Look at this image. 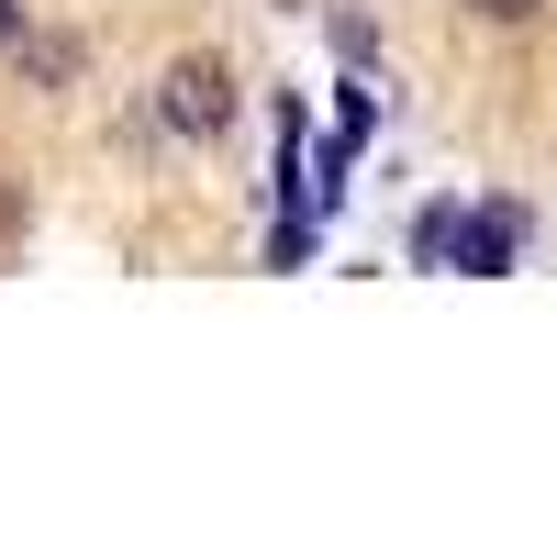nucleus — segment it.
I'll return each instance as SVG.
<instances>
[{"mask_svg":"<svg viewBox=\"0 0 557 557\" xmlns=\"http://www.w3.org/2000/svg\"><path fill=\"white\" fill-rule=\"evenodd\" d=\"M12 34H23V12H12V0H0V45H12Z\"/></svg>","mask_w":557,"mask_h":557,"instance_id":"obj_5","label":"nucleus"},{"mask_svg":"<svg viewBox=\"0 0 557 557\" xmlns=\"http://www.w3.org/2000/svg\"><path fill=\"white\" fill-rule=\"evenodd\" d=\"M469 12H480V23H535L546 0H469Z\"/></svg>","mask_w":557,"mask_h":557,"instance_id":"obj_4","label":"nucleus"},{"mask_svg":"<svg viewBox=\"0 0 557 557\" xmlns=\"http://www.w3.org/2000/svg\"><path fill=\"white\" fill-rule=\"evenodd\" d=\"M513 246H524V212H513V201H480V212H457V257H446V268L502 278V268H513Z\"/></svg>","mask_w":557,"mask_h":557,"instance_id":"obj_2","label":"nucleus"},{"mask_svg":"<svg viewBox=\"0 0 557 557\" xmlns=\"http://www.w3.org/2000/svg\"><path fill=\"white\" fill-rule=\"evenodd\" d=\"M412 257H424V268L457 257V201H424V212H412Z\"/></svg>","mask_w":557,"mask_h":557,"instance_id":"obj_3","label":"nucleus"},{"mask_svg":"<svg viewBox=\"0 0 557 557\" xmlns=\"http://www.w3.org/2000/svg\"><path fill=\"white\" fill-rule=\"evenodd\" d=\"M168 123L212 146V134L235 123V67H223V57H178V67H168Z\"/></svg>","mask_w":557,"mask_h":557,"instance_id":"obj_1","label":"nucleus"}]
</instances>
